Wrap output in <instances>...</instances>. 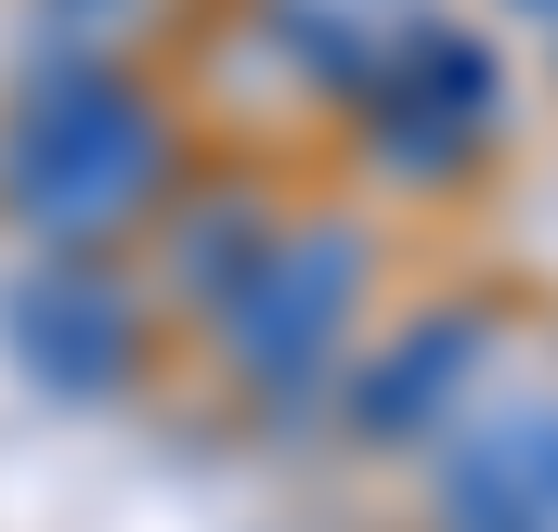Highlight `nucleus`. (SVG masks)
I'll return each instance as SVG.
<instances>
[{
    "label": "nucleus",
    "mask_w": 558,
    "mask_h": 532,
    "mask_svg": "<svg viewBox=\"0 0 558 532\" xmlns=\"http://www.w3.org/2000/svg\"><path fill=\"white\" fill-rule=\"evenodd\" d=\"M454 377H481V325H468V312H441V325H416V338L390 351V377L364 390V428H416V415H441Z\"/></svg>",
    "instance_id": "1"
},
{
    "label": "nucleus",
    "mask_w": 558,
    "mask_h": 532,
    "mask_svg": "<svg viewBox=\"0 0 558 532\" xmlns=\"http://www.w3.org/2000/svg\"><path fill=\"white\" fill-rule=\"evenodd\" d=\"M546 13H558V0H546Z\"/></svg>",
    "instance_id": "2"
}]
</instances>
